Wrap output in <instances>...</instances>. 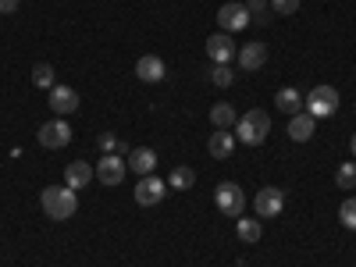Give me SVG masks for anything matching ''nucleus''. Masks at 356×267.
Returning <instances> with one entry per match:
<instances>
[{
    "label": "nucleus",
    "instance_id": "1",
    "mask_svg": "<svg viewBox=\"0 0 356 267\" xmlns=\"http://www.w3.org/2000/svg\"><path fill=\"white\" fill-rule=\"evenodd\" d=\"M40 207H43V214H47L50 221H68V218L79 211V196H75V189H68V186H47V189L40 193Z\"/></svg>",
    "mask_w": 356,
    "mask_h": 267
},
{
    "label": "nucleus",
    "instance_id": "2",
    "mask_svg": "<svg viewBox=\"0 0 356 267\" xmlns=\"http://www.w3.org/2000/svg\"><path fill=\"white\" fill-rule=\"evenodd\" d=\"M267 132H271V118H267L260 107L246 111V114L239 118V122H235V139L246 143V146H264Z\"/></svg>",
    "mask_w": 356,
    "mask_h": 267
},
{
    "label": "nucleus",
    "instance_id": "3",
    "mask_svg": "<svg viewBox=\"0 0 356 267\" xmlns=\"http://www.w3.org/2000/svg\"><path fill=\"white\" fill-rule=\"evenodd\" d=\"M214 203H218V211L225 218H243V211H246V196H243V189L235 182H221L214 189Z\"/></svg>",
    "mask_w": 356,
    "mask_h": 267
},
{
    "label": "nucleus",
    "instance_id": "4",
    "mask_svg": "<svg viewBox=\"0 0 356 267\" xmlns=\"http://www.w3.org/2000/svg\"><path fill=\"white\" fill-rule=\"evenodd\" d=\"M307 114H314V118H332L335 111H339V89L335 86H317L314 93L307 97Z\"/></svg>",
    "mask_w": 356,
    "mask_h": 267
},
{
    "label": "nucleus",
    "instance_id": "5",
    "mask_svg": "<svg viewBox=\"0 0 356 267\" xmlns=\"http://www.w3.org/2000/svg\"><path fill=\"white\" fill-rule=\"evenodd\" d=\"M250 22H253V18H250L246 4H239V0H232V4H221V8H218V25H221V33H243Z\"/></svg>",
    "mask_w": 356,
    "mask_h": 267
},
{
    "label": "nucleus",
    "instance_id": "6",
    "mask_svg": "<svg viewBox=\"0 0 356 267\" xmlns=\"http://www.w3.org/2000/svg\"><path fill=\"white\" fill-rule=\"evenodd\" d=\"M93 171L100 178V186H122L125 182V171H129V161H122L118 154H104Z\"/></svg>",
    "mask_w": 356,
    "mask_h": 267
},
{
    "label": "nucleus",
    "instance_id": "7",
    "mask_svg": "<svg viewBox=\"0 0 356 267\" xmlns=\"http://www.w3.org/2000/svg\"><path fill=\"white\" fill-rule=\"evenodd\" d=\"M36 139H40V146H47V150H61V146L72 143V129H68L65 118H57V122L40 125V136Z\"/></svg>",
    "mask_w": 356,
    "mask_h": 267
},
{
    "label": "nucleus",
    "instance_id": "8",
    "mask_svg": "<svg viewBox=\"0 0 356 267\" xmlns=\"http://www.w3.org/2000/svg\"><path fill=\"white\" fill-rule=\"evenodd\" d=\"M253 207H257L260 221H264V218H278V214H282V207H285V193H282L278 186H264V189L257 193Z\"/></svg>",
    "mask_w": 356,
    "mask_h": 267
},
{
    "label": "nucleus",
    "instance_id": "9",
    "mask_svg": "<svg viewBox=\"0 0 356 267\" xmlns=\"http://www.w3.org/2000/svg\"><path fill=\"white\" fill-rule=\"evenodd\" d=\"M235 54H239V50H235V40H232L228 33H214V36H207V57H211L214 65H228Z\"/></svg>",
    "mask_w": 356,
    "mask_h": 267
},
{
    "label": "nucleus",
    "instance_id": "10",
    "mask_svg": "<svg viewBox=\"0 0 356 267\" xmlns=\"http://www.w3.org/2000/svg\"><path fill=\"white\" fill-rule=\"evenodd\" d=\"M50 111L61 114V118L75 114V111H79V93H75L72 86H54V89H50Z\"/></svg>",
    "mask_w": 356,
    "mask_h": 267
},
{
    "label": "nucleus",
    "instance_id": "11",
    "mask_svg": "<svg viewBox=\"0 0 356 267\" xmlns=\"http://www.w3.org/2000/svg\"><path fill=\"white\" fill-rule=\"evenodd\" d=\"M161 200H164V182H161V178H154V175L139 178V186H136V203H139V207H157Z\"/></svg>",
    "mask_w": 356,
    "mask_h": 267
},
{
    "label": "nucleus",
    "instance_id": "12",
    "mask_svg": "<svg viewBox=\"0 0 356 267\" xmlns=\"http://www.w3.org/2000/svg\"><path fill=\"white\" fill-rule=\"evenodd\" d=\"M164 61H161V57L157 54H143L139 57V61H136V79H143V82H164Z\"/></svg>",
    "mask_w": 356,
    "mask_h": 267
},
{
    "label": "nucleus",
    "instance_id": "13",
    "mask_svg": "<svg viewBox=\"0 0 356 267\" xmlns=\"http://www.w3.org/2000/svg\"><path fill=\"white\" fill-rule=\"evenodd\" d=\"M235 150V136L228 129H214V136L207 139V154H211L214 161H228Z\"/></svg>",
    "mask_w": 356,
    "mask_h": 267
},
{
    "label": "nucleus",
    "instance_id": "14",
    "mask_svg": "<svg viewBox=\"0 0 356 267\" xmlns=\"http://www.w3.org/2000/svg\"><path fill=\"white\" fill-rule=\"evenodd\" d=\"M93 175H97V171H93V164L75 161V164H68V168H65V186L79 193V189H86L89 182H93Z\"/></svg>",
    "mask_w": 356,
    "mask_h": 267
},
{
    "label": "nucleus",
    "instance_id": "15",
    "mask_svg": "<svg viewBox=\"0 0 356 267\" xmlns=\"http://www.w3.org/2000/svg\"><path fill=\"white\" fill-rule=\"evenodd\" d=\"M314 129H317V118H314V114H307V111L289 114V136H292L296 143H307V139L314 136Z\"/></svg>",
    "mask_w": 356,
    "mask_h": 267
},
{
    "label": "nucleus",
    "instance_id": "16",
    "mask_svg": "<svg viewBox=\"0 0 356 267\" xmlns=\"http://www.w3.org/2000/svg\"><path fill=\"white\" fill-rule=\"evenodd\" d=\"M129 168H132L139 178L154 175V168H157V154L150 150V146H136V150L129 154Z\"/></svg>",
    "mask_w": 356,
    "mask_h": 267
},
{
    "label": "nucleus",
    "instance_id": "17",
    "mask_svg": "<svg viewBox=\"0 0 356 267\" xmlns=\"http://www.w3.org/2000/svg\"><path fill=\"white\" fill-rule=\"evenodd\" d=\"M264 61H267V47H264V43H246V47H239V68H243V72H257V68H264Z\"/></svg>",
    "mask_w": 356,
    "mask_h": 267
},
{
    "label": "nucleus",
    "instance_id": "18",
    "mask_svg": "<svg viewBox=\"0 0 356 267\" xmlns=\"http://www.w3.org/2000/svg\"><path fill=\"white\" fill-rule=\"evenodd\" d=\"M275 107H278V111H285V114H300V111H303V97H300V89H292V86L278 89V93H275Z\"/></svg>",
    "mask_w": 356,
    "mask_h": 267
},
{
    "label": "nucleus",
    "instance_id": "19",
    "mask_svg": "<svg viewBox=\"0 0 356 267\" xmlns=\"http://www.w3.org/2000/svg\"><path fill=\"white\" fill-rule=\"evenodd\" d=\"M235 232H239V239H243V243H260L264 225L253 221V218H235Z\"/></svg>",
    "mask_w": 356,
    "mask_h": 267
},
{
    "label": "nucleus",
    "instance_id": "20",
    "mask_svg": "<svg viewBox=\"0 0 356 267\" xmlns=\"http://www.w3.org/2000/svg\"><path fill=\"white\" fill-rule=\"evenodd\" d=\"M235 122H239V118H235V107L232 104H214L211 107V125L214 129H232Z\"/></svg>",
    "mask_w": 356,
    "mask_h": 267
},
{
    "label": "nucleus",
    "instance_id": "21",
    "mask_svg": "<svg viewBox=\"0 0 356 267\" xmlns=\"http://www.w3.org/2000/svg\"><path fill=\"white\" fill-rule=\"evenodd\" d=\"M193 182H196V171L186 168V164H175V171H171V178H168V186L182 193V189H193Z\"/></svg>",
    "mask_w": 356,
    "mask_h": 267
},
{
    "label": "nucleus",
    "instance_id": "22",
    "mask_svg": "<svg viewBox=\"0 0 356 267\" xmlns=\"http://www.w3.org/2000/svg\"><path fill=\"white\" fill-rule=\"evenodd\" d=\"M246 11H250L253 22L267 25V22H271V0H246Z\"/></svg>",
    "mask_w": 356,
    "mask_h": 267
},
{
    "label": "nucleus",
    "instance_id": "23",
    "mask_svg": "<svg viewBox=\"0 0 356 267\" xmlns=\"http://www.w3.org/2000/svg\"><path fill=\"white\" fill-rule=\"evenodd\" d=\"M335 186H339V189H346V193H349V189H356V164H349V161H346V164H339V171H335Z\"/></svg>",
    "mask_w": 356,
    "mask_h": 267
},
{
    "label": "nucleus",
    "instance_id": "24",
    "mask_svg": "<svg viewBox=\"0 0 356 267\" xmlns=\"http://www.w3.org/2000/svg\"><path fill=\"white\" fill-rule=\"evenodd\" d=\"M207 79H211V82H214L218 89H228L235 75H232V68H228V65H214L211 72H207Z\"/></svg>",
    "mask_w": 356,
    "mask_h": 267
},
{
    "label": "nucleus",
    "instance_id": "25",
    "mask_svg": "<svg viewBox=\"0 0 356 267\" xmlns=\"http://www.w3.org/2000/svg\"><path fill=\"white\" fill-rule=\"evenodd\" d=\"M339 221H342L349 232H356V196H349V200L339 207Z\"/></svg>",
    "mask_w": 356,
    "mask_h": 267
},
{
    "label": "nucleus",
    "instance_id": "26",
    "mask_svg": "<svg viewBox=\"0 0 356 267\" xmlns=\"http://www.w3.org/2000/svg\"><path fill=\"white\" fill-rule=\"evenodd\" d=\"M33 82H36L40 89H54V68H50V65H36V68H33Z\"/></svg>",
    "mask_w": 356,
    "mask_h": 267
},
{
    "label": "nucleus",
    "instance_id": "27",
    "mask_svg": "<svg viewBox=\"0 0 356 267\" xmlns=\"http://www.w3.org/2000/svg\"><path fill=\"white\" fill-rule=\"evenodd\" d=\"M271 11L275 15H296L300 11V0H271Z\"/></svg>",
    "mask_w": 356,
    "mask_h": 267
},
{
    "label": "nucleus",
    "instance_id": "28",
    "mask_svg": "<svg viewBox=\"0 0 356 267\" xmlns=\"http://www.w3.org/2000/svg\"><path fill=\"white\" fill-rule=\"evenodd\" d=\"M114 146H118V136H114V132H104V136H100V150H104V154H114Z\"/></svg>",
    "mask_w": 356,
    "mask_h": 267
},
{
    "label": "nucleus",
    "instance_id": "29",
    "mask_svg": "<svg viewBox=\"0 0 356 267\" xmlns=\"http://www.w3.org/2000/svg\"><path fill=\"white\" fill-rule=\"evenodd\" d=\"M18 4H22V0H0V15H11V11H18Z\"/></svg>",
    "mask_w": 356,
    "mask_h": 267
},
{
    "label": "nucleus",
    "instance_id": "30",
    "mask_svg": "<svg viewBox=\"0 0 356 267\" xmlns=\"http://www.w3.org/2000/svg\"><path fill=\"white\" fill-rule=\"evenodd\" d=\"M353 157H356V132H353Z\"/></svg>",
    "mask_w": 356,
    "mask_h": 267
}]
</instances>
